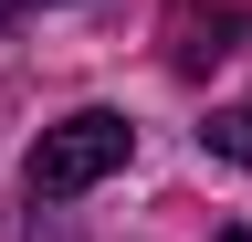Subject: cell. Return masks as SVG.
Wrapping results in <instances>:
<instances>
[{
  "label": "cell",
  "instance_id": "obj_1",
  "mask_svg": "<svg viewBox=\"0 0 252 242\" xmlns=\"http://www.w3.org/2000/svg\"><path fill=\"white\" fill-rule=\"evenodd\" d=\"M126 147H137V127H126L116 105H84V116H63V127L32 137L21 190H32V200H74V190H94V179L126 169Z\"/></svg>",
  "mask_w": 252,
  "mask_h": 242
},
{
  "label": "cell",
  "instance_id": "obj_2",
  "mask_svg": "<svg viewBox=\"0 0 252 242\" xmlns=\"http://www.w3.org/2000/svg\"><path fill=\"white\" fill-rule=\"evenodd\" d=\"M200 137H210V158H231V169H252V105H220V116H210Z\"/></svg>",
  "mask_w": 252,
  "mask_h": 242
},
{
  "label": "cell",
  "instance_id": "obj_3",
  "mask_svg": "<svg viewBox=\"0 0 252 242\" xmlns=\"http://www.w3.org/2000/svg\"><path fill=\"white\" fill-rule=\"evenodd\" d=\"M21 11H53V0H21Z\"/></svg>",
  "mask_w": 252,
  "mask_h": 242
},
{
  "label": "cell",
  "instance_id": "obj_4",
  "mask_svg": "<svg viewBox=\"0 0 252 242\" xmlns=\"http://www.w3.org/2000/svg\"><path fill=\"white\" fill-rule=\"evenodd\" d=\"M220 242H252V232H220Z\"/></svg>",
  "mask_w": 252,
  "mask_h": 242
}]
</instances>
